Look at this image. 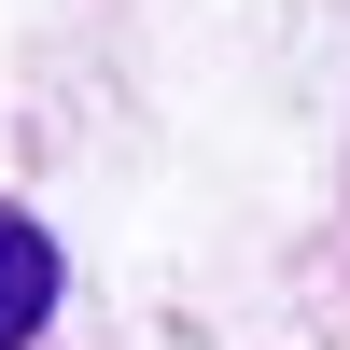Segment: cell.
Listing matches in <instances>:
<instances>
[{
    "mask_svg": "<svg viewBox=\"0 0 350 350\" xmlns=\"http://www.w3.org/2000/svg\"><path fill=\"white\" fill-rule=\"evenodd\" d=\"M42 323H56V239L28 211H0V350H28Z\"/></svg>",
    "mask_w": 350,
    "mask_h": 350,
    "instance_id": "1",
    "label": "cell"
}]
</instances>
